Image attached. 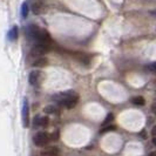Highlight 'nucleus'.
Wrapping results in <instances>:
<instances>
[{
  "label": "nucleus",
  "instance_id": "19",
  "mask_svg": "<svg viewBox=\"0 0 156 156\" xmlns=\"http://www.w3.org/2000/svg\"><path fill=\"white\" fill-rule=\"evenodd\" d=\"M151 135H153L154 137L156 136V126H154V127H153V129H151Z\"/></svg>",
  "mask_w": 156,
  "mask_h": 156
},
{
  "label": "nucleus",
  "instance_id": "11",
  "mask_svg": "<svg viewBox=\"0 0 156 156\" xmlns=\"http://www.w3.org/2000/svg\"><path fill=\"white\" fill-rule=\"evenodd\" d=\"M46 65H47V59H45V58H39V59H37L34 61V63H33L34 67H44Z\"/></svg>",
  "mask_w": 156,
  "mask_h": 156
},
{
  "label": "nucleus",
  "instance_id": "1",
  "mask_svg": "<svg viewBox=\"0 0 156 156\" xmlns=\"http://www.w3.org/2000/svg\"><path fill=\"white\" fill-rule=\"evenodd\" d=\"M49 140H51V136L47 133H44V132L38 133L37 135H34V137H33L34 144L38 146V147H45V146H47Z\"/></svg>",
  "mask_w": 156,
  "mask_h": 156
},
{
  "label": "nucleus",
  "instance_id": "20",
  "mask_svg": "<svg viewBox=\"0 0 156 156\" xmlns=\"http://www.w3.org/2000/svg\"><path fill=\"white\" fill-rule=\"evenodd\" d=\"M151 110H153V113L156 115V103H154V105L151 106Z\"/></svg>",
  "mask_w": 156,
  "mask_h": 156
},
{
  "label": "nucleus",
  "instance_id": "7",
  "mask_svg": "<svg viewBox=\"0 0 156 156\" xmlns=\"http://www.w3.org/2000/svg\"><path fill=\"white\" fill-rule=\"evenodd\" d=\"M75 58L78 59L80 62H82V63L90 62V56L88 54H85V53H76V54H75Z\"/></svg>",
  "mask_w": 156,
  "mask_h": 156
},
{
  "label": "nucleus",
  "instance_id": "14",
  "mask_svg": "<svg viewBox=\"0 0 156 156\" xmlns=\"http://www.w3.org/2000/svg\"><path fill=\"white\" fill-rule=\"evenodd\" d=\"M116 129V127L115 126H113V125H108V126H106V127H102V129H101V132L100 133H107V132H113V130H115Z\"/></svg>",
  "mask_w": 156,
  "mask_h": 156
},
{
  "label": "nucleus",
  "instance_id": "17",
  "mask_svg": "<svg viewBox=\"0 0 156 156\" xmlns=\"http://www.w3.org/2000/svg\"><path fill=\"white\" fill-rule=\"evenodd\" d=\"M147 69H148L149 72H151V73H154V74H156V62L149 63L148 66H147Z\"/></svg>",
  "mask_w": 156,
  "mask_h": 156
},
{
  "label": "nucleus",
  "instance_id": "22",
  "mask_svg": "<svg viewBox=\"0 0 156 156\" xmlns=\"http://www.w3.org/2000/svg\"><path fill=\"white\" fill-rule=\"evenodd\" d=\"M149 156H156V151H154V153H151Z\"/></svg>",
  "mask_w": 156,
  "mask_h": 156
},
{
  "label": "nucleus",
  "instance_id": "13",
  "mask_svg": "<svg viewBox=\"0 0 156 156\" xmlns=\"http://www.w3.org/2000/svg\"><path fill=\"white\" fill-rule=\"evenodd\" d=\"M45 112L47 114H59V108H56L55 106H47Z\"/></svg>",
  "mask_w": 156,
  "mask_h": 156
},
{
  "label": "nucleus",
  "instance_id": "5",
  "mask_svg": "<svg viewBox=\"0 0 156 156\" xmlns=\"http://www.w3.org/2000/svg\"><path fill=\"white\" fill-rule=\"evenodd\" d=\"M40 76H41V73L38 72V70H33V72H31V73H30V78H28L30 83L33 85V86L37 85V83H39Z\"/></svg>",
  "mask_w": 156,
  "mask_h": 156
},
{
  "label": "nucleus",
  "instance_id": "10",
  "mask_svg": "<svg viewBox=\"0 0 156 156\" xmlns=\"http://www.w3.org/2000/svg\"><path fill=\"white\" fill-rule=\"evenodd\" d=\"M132 102H133L134 105H136V106H144L146 100H144L143 96H134L133 99H132Z\"/></svg>",
  "mask_w": 156,
  "mask_h": 156
},
{
  "label": "nucleus",
  "instance_id": "4",
  "mask_svg": "<svg viewBox=\"0 0 156 156\" xmlns=\"http://www.w3.org/2000/svg\"><path fill=\"white\" fill-rule=\"evenodd\" d=\"M21 115H23V126L26 128V127H28V125H30V114H28V102H27V99L23 100Z\"/></svg>",
  "mask_w": 156,
  "mask_h": 156
},
{
  "label": "nucleus",
  "instance_id": "6",
  "mask_svg": "<svg viewBox=\"0 0 156 156\" xmlns=\"http://www.w3.org/2000/svg\"><path fill=\"white\" fill-rule=\"evenodd\" d=\"M59 155V149L56 147H48L41 151V156H58Z\"/></svg>",
  "mask_w": 156,
  "mask_h": 156
},
{
  "label": "nucleus",
  "instance_id": "9",
  "mask_svg": "<svg viewBox=\"0 0 156 156\" xmlns=\"http://www.w3.org/2000/svg\"><path fill=\"white\" fill-rule=\"evenodd\" d=\"M18 34H19V31H18V27L16 26H13L9 32H8V39L11 41H14V40L18 39Z\"/></svg>",
  "mask_w": 156,
  "mask_h": 156
},
{
  "label": "nucleus",
  "instance_id": "3",
  "mask_svg": "<svg viewBox=\"0 0 156 156\" xmlns=\"http://www.w3.org/2000/svg\"><path fill=\"white\" fill-rule=\"evenodd\" d=\"M41 31H42V30H40L38 26H35V25H30V26L26 28V35H27L30 39L38 40Z\"/></svg>",
  "mask_w": 156,
  "mask_h": 156
},
{
  "label": "nucleus",
  "instance_id": "12",
  "mask_svg": "<svg viewBox=\"0 0 156 156\" xmlns=\"http://www.w3.org/2000/svg\"><path fill=\"white\" fill-rule=\"evenodd\" d=\"M33 12H34L35 14H40V13H42V12H44V5H42V4H40V2L34 4V5H33Z\"/></svg>",
  "mask_w": 156,
  "mask_h": 156
},
{
  "label": "nucleus",
  "instance_id": "2",
  "mask_svg": "<svg viewBox=\"0 0 156 156\" xmlns=\"http://www.w3.org/2000/svg\"><path fill=\"white\" fill-rule=\"evenodd\" d=\"M49 49H51V45L39 42L38 45H35V46L32 48L31 55L32 56H40V55H44L46 52H48Z\"/></svg>",
  "mask_w": 156,
  "mask_h": 156
},
{
  "label": "nucleus",
  "instance_id": "15",
  "mask_svg": "<svg viewBox=\"0 0 156 156\" xmlns=\"http://www.w3.org/2000/svg\"><path fill=\"white\" fill-rule=\"evenodd\" d=\"M27 14H28V5H27V2H23L21 5V16L26 18Z\"/></svg>",
  "mask_w": 156,
  "mask_h": 156
},
{
  "label": "nucleus",
  "instance_id": "8",
  "mask_svg": "<svg viewBox=\"0 0 156 156\" xmlns=\"http://www.w3.org/2000/svg\"><path fill=\"white\" fill-rule=\"evenodd\" d=\"M48 125V117L44 116V117H38L35 119L34 121V126L35 127H46Z\"/></svg>",
  "mask_w": 156,
  "mask_h": 156
},
{
  "label": "nucleus",
  "instance_id": "21",
  "mask_svg": "<svg viewBox=\"0 0 156 156\" xmlns=\"http://www.w3.org/2000/svg\"><path fill=\"white\" fill-rule=\"evenodd\" d=\"M153 143H154V146H156V136L153 139Z\"/></svg>",
  "mask_w": 156,
  "mask_h": 156
},
{
  "label": "nucleus",
  "instance_id": "16",
  "mask_svg": "<svg viewBox=\"0 0 156 156\" xmlns=\"http://www.w3.org/2000/svg\"><path fill=\"white\" fill-rule=\"evenodd\" d=\"M113 119H114V115L113 114H108L107 117L105 119V121H103V123H102V127H106V126H108L113 121Z\"/></svg>",
  "mask_w": 156,
  "mask_h": 156
},
{
  "label": "nucleus",
  "instance_id": "18",
  "mask_svg": "<svg viewBox=\"0 0 156 156\" xmlns=\"http://www.w3.org/2000/svg\"><path fill=\"white\" fill-rule=\"evenodd\" d=\"M59 139V133L56 132V133H54L53 135H52V137H51V140H54V141H56Z\"/></svg>",
  "mask_w": 156,
  "mask_h": 156
}]
</instances>
